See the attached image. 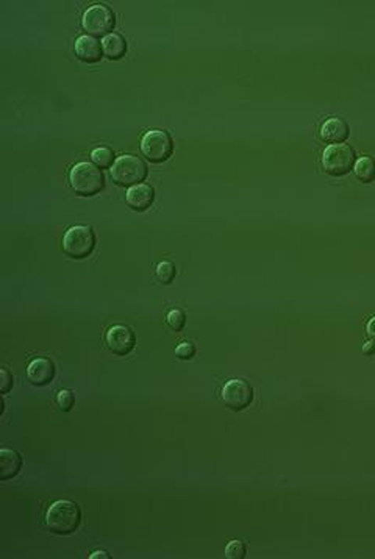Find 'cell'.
<instances>
[{"label": "cell", "instance_id": "8", "mask_svg": "<svg viewBox=\"0 0 375 559\" xmlns=\"http://www.w3.org/2000/svg\"><path fill=\"white\" fill-rule=\"evenodd\" d=\"M221 398L231 411H243L253 402V388L245 380H230L221 389Z\"/></svg>", "mask_w": 375, "mask_h": 559}, {"label": "cell", "instance_id": "17", "mask_svg": "<svg viewBox=\"0 0 375 559\" xmlns=\"http://www.w3.org/2000/svg\"><path fill=\"white\" fill-rule=\"evenodd\" d=\"M93 163L99 167V169H107V167H113L115 164V154L108 147H97L91 151Z\"/></svg>", "mask_w": 375, "mask_h": 559}, {"label": "cell", "instance_id": "10", "mask_svg": "<svg viewBox=\"0 0 375 559\" xmlns=\"http://www.w3.org/2000/svg\"><path fill=\"white\" fill-rule=\"evenodd\" d=\"M74 50H75V57L82 63H88V65L99 63L103 57L102 43L97 41V39L91 35L78 36L74 46Z\"/></svg>", "mask_w": 375, "mask_h": 559}, {"label": "cell", "instance_id": "19", "mask_svg": "<svg viewBox=\"0 0 375 559\" xmlns=\"http://www.w3.org/2000/svg\"><path fill=\"white\" fill-rule=\"evenodd\" d=\"M166 324H167V326H169L171 330L181 331L183 329H185V325H186L185 311H181L179 308L171 309L169 313H167V316H166Z\"/></svg>", "mask_w": 375, "mask_h": 559}, {"label": "cell", "instance_id": "26", "mask_svg": "<svg viewBox=\"0 0 375 559\" xmlns=\"http://www.w3.org/2000/svg\"><path fill=\"white\" fill-rule=\"evenodd\" d=\"M363 350H364V353H366V355H371L372 351L375 350V344H374V342H368V344L364 346Z\"/></svg>", "mask_w": 375, "mask_h": 559}, {"label": "cell", "instance_id": "1", "mask_svg": "<svg viewBox=\"0 0 375 559\" xmlns=\"http://www.w3.org/2000/svg\"><path fill=\"white\" fill-rule=\"evenodd\" d=\"M44 522L47 530L58 536H68L78 530L82 523V511L70 500H58L47 508Z\"/></svg>", "mask_w": 375, "mask_h": 559}, {"label": "cell", "instance_id": "11", "mask_svg": "<svg viewBox=\"0 0 375 559\" xmlns=\"http://www.w3.org/2000/svg\"><path fill=\"white\" fill-rule=\"evenodd\" d=\"M27 377L35 386L51 385L55 378V364L49 358H36L27 367Z\"/></svg>", "mask_w": 375, "mask_h": 559}, {"label": "cell", "instance_id": "15", "mask_svg": "<svg viewBox=\"0 0 375 559\" xmlns=\"http://www.w3.org/2000/svg\"><path fill=\"white\" fill-rule=\"evenodd\" d=\"M102 47H103V57H107L111 61L121 60L127 53V43L119 33H110L108 36L103 38Z\"/></svg>", "mask_w": 375, "mask_h": 559}, {"label": "cell", "instance_id": "2", "mask_svg": "<svg viewBox=\"0 0 375 559\" xmlns=\"http://www.w3.org/2000/svg\"><path fill=\"white\" fill-rule=\"evenodd\" d=\"M70 188L77 196L93 197L99 194L105 186V177L102 169L91 163H77L69 172Z\"/></svg>", "mask_w": 375, "mask_h": 559}, {"label": "cell", "instance_id": "14", "mask_svg": "<svg viewBox=\"0 0 375 559\" xmlns=\"http://www.w3.org/2000/svg\"><path fill=\"white\" fill-rule=\"evenodd\" d=\"M22 469V457L19 452L13 449L0 450V480L6 481L11 480L21 472Z\"/></svg>", "mask_w": 375, "mask_h": 559}, {"label": "cell", "instance_id": "25", "mask_svg": "<svg viewBox=\"0 0 375 559\" xmlns=\"http://www.w3.org/2000/svg\"><path fill=\"white\" fill-rule=\"evenodd\" d=\"M95 558H110V555L107 553V552H93L91 555H90V559H95Z\"/></svg>", "mask_w": 375, "mask_h": 559}, {"label": "cell", "instance_id": "20", "mask_svg": "<svg viewBox=\"0 0 375 559\" xmlns=\"http://www.w3.org/2000/svg\"><path fill=\"white\" fill-rule=\"evenodd\" d=\"M74 403H75V397H74L73 390H69V389H61L60 393L57 394V405H58V408H60L63 412L73 411Z\"/></svg>", "mask_w": 375, "mask_h": 559}, {"label": "cell", "instance_id": "9", "mask_svg": "<svg viewBox=\"0 0 375 559\" xmlns=\"http://www.w3.org/2000/svg\"><path fill=\"white\" fill-rule=\"evenodd\" d=\"M105 342L108 350L113 351V355L127 356L132 353L134 346H137V336H134V333L129 326L115 325L107 331Z\"/></svg>", "mask_w": 375, "mask_h": 559}, {"label": "cell", "instance_id": "3", "mask_svg": "<svg viewBox=\"0 0 375 559\" xmlns=\"http://www.w3.org/2000/svg\"><path fill=\"white\" fill-rule=\"evenodd\" d=\"M111 179L117 186L132 188L139 185L147 177V166L141 158L134 155L119 156L111 167Z\"/></svg>", "mask_w": 375, "mask_h": 559}, {"label": "cell", "instance_id": "12", "mask_svg": "<svg viewBox=\"0 0 375 559\" xmlns=\"http://www.w3.org/2000/svg\"><path fill=\"white\" fill-rule=\"evenodd\" d=\"M154 201H155V191L150 185H146V183H139V185L129 188V191H127L125 194L127 205L138 213L149 210Z\"/></svg>", "mask_w": 375, "mask_h": 559}, {"label": "cell", "instance_id": "16", "mask_svg": "<svg viewBox=\"0 0 375 559\" xmlns=\"http://www.w3.org/2000/svg\"><path fill=\"white\" fill-rule=\"evenodd\" d=\"M355 175L361 183H371L375 180V161L369 156H363L355 163Z\"/></svg>", "mask_w": 375, "mask_h": 559}, {"label": "cell", "instance_id": "22", "mask_svg": "<svg viewBox=\"0 0 375 559\" xmlns=\"http://www.w3.org/2000/svg\"><path fill=\"white\" fill-rule=\"evenodd\" d=\"M196 355V346L193 344V342H181V344H179L177 346V348H175V356H177L179 359H183V361H188V359H191Z\"/></svg>", "mask_w": 375, "mask_h": 559}, {"label": "cell", "instance_id": "4", "mask_svg": "<svg viewBox=\"0 0 375 559\" xmlns=\"http://www.w3.org/2000/svg\"><path fill=\"white\" fill-rule=\"evenodd\" d=\"M95 247V235L91 227H70L63 236V252L73 260H85Z\"/></svg>", "mask_w": 375, "mask_h": 559}, {"label": "cell", "instance_id": "5", "mask_svg": "<svg viewBox=\"0 0 375 559\" xmlns=\"http://www.w3.org/2000/svg\"><path fill=\"white\" fill-rule=\"evenodd\" d=\"M355 163V150L347 144H333L325 149L322 155L324 171L332 177H344L350 171H354Z\"/></svg>", "mask_w": 375, "mask_h": 559}, {"label": "cell", "instance_id": "7", "mask_svg": "<svg viewBox=\"0 0 375 559\" xmlns=\"http://www.w3.org/2000/svg\"><path fill=\"white\" fill-rule=\"evenodd\" d=\"M82 26L88 35L105 38L110 33H113V28L116 26L115 13L107 5H93L83 13Z\"/></svg>", "mask_w": 375, "mask_h": 559}, {"label": "cell", "instance_id": "6", "mask_svg": "<svg viewBox=\"0 0 375 559\" xmlns=\"http://www.w3.org/2000/svg\"><path fill=\"white\" fill-rule=\"evenodd\" d=\"M141 151L147 161L162 164L171 158L174 142L166 130H150L141 139Z\"/></svg>", "mask_w": 375, "mask_h": 559}, {"label": "cell", "instance_id": "24", "mask_svg": "<svg viewBox=\"0 0 375 559\" xmlns=\"http://www.w3.org/2000/svg\"><path fill=\"white\" fill-rule=\"evenodd\" d=\"M368 336H369L371 342H374L375 344V317H372L368 324Z\"/></svg>", "mask_w": 375, "mask_h": 559}, {"label": "cell", "instance_id": "13", "mask_svg": "<svg viewBox=\"0 0 375 559\" xmlns=\"http://www.w3.org/2000/svg\"><path fill=\"white\" fill-rule=\"evenodd\" d=\"M350 134V129L346 121H342L341 117H330L322 124L321 127V138L325 142L333 144H342L346 142Z\"/></svg>", "mask_w": 375, "mask_h": 559}, {"label": "cell", "instance_id": "18", "mask_svg": "<svg viewBox=\"0 0 375 559\" xmlns=\"http://www.w3.org/2000/svg\"><path fill=\"white\" fill-rule=\"evenodd\" d=\"M175 274H177V270H175V266L171 261H162L155 269V275L162 284H171L174 282Z\"/></svg>", "mask_w": 375, "mask_h": 559}, {"label": "cell", "instance_id": "21", "mask_svg": "<svg viewBox=\"0 0 375 559\" xmlns=\"http://www.w3.org/2000/svg\"><path fill=\"white\" fill-rule=\"evenodd\" d=\"M247 555V547L243 541H230L226 547V556L230 559H243Z\"/></svg>", "mask_w": 375, "mask_h": 559}, {"label": "cell", "instance_id": "23", "mask_svg": "<svg viewBox=\"0 0 375 559\" xmlns=\"http://www.w3.org/2000/svg\"><path fill=\"white\" fill-rule=\"evenodd\" d=\"M13 385H14L13 375L6 369H0V393L8 394L11 390Z\"/></svg>", "mask_w": 375, "mask_h": 559}]
</instances>
